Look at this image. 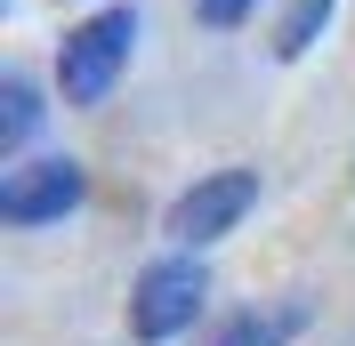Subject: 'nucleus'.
<instances>
[{"label": "nucleus", "mask_w": 355, "mask_h": 346, "mask_svg": "<svg viewBox=\"0 0 355 346\" xmlns=\"http://www.w3.org/2000/svg\"><path fill=\"white\" fill-rule=\"evenodd\" d=\"M130 48H137V17H130V8H97L89 24H73V33H65V57H57L65 105H97V97L121 81Z\"/></svg>", "instance_id": "f257e3e1"}, {"label": "nucleus", "mask_w": 355, "mask_h": 346, "mask_svg": "<svg viewBox=\"0 0 355 346\" xmlns=\"http://www.w3.org/2000/svg\"><path fill=\"white\" fill-rule=\"evenodd\" d=\"M202 298H210V274H202V258H162L137 274V298H130V330L146 346L178 338V330H194Z\"/></svg>", "instance_id": "f03ea898"}, {"label": "nucleus", "mask_w": 355, "mask_h": 346, "mask_svg": "<svg viewBox=\"0 0 355 346\" xmlns=\"http://www.w3.org/2000/svg\"><path fill=\"white\" fill-rule=\"evenodd\" d=\"M250 210H259V170H210V177H194V185L170 201V234L186 242V250H202V242L234 234Z\"/></svg>", "instance_id": "7ed1b4c3"}, {"label": "nucleus", "mask_w": 355, "mask_h": 346, "mask_svg": "<svg viewBox=\"0 0 355 346\" xmlns=\"http://www.w3.org/2000/svg\"><path fill=\"white\" fill-rule=\"evenodd\" d=\"M81 194H89L81 161L73 153H41V161H17V170L0 177V217L8 226H49V217H65Z\"/></svg>", "instance_id": "20e7f679"}, {"label": "nucleus", "mask_w": 355, "mask_h": 346, "mask_svg": "<svg viewBox=\"0 0 355 346\" xmlns=\"http://www.w3.org/2000/svg\"><path fill=\"white\" fill-rule=\"evenodd\" d=\"M291 330H307V306H299V298H291V306H266V314H234L210 346H283Z\"/></svg>", "instance_id": "39448f33"}, {"label": "nucleus", "mask_w": 355, "mask_h": 346, "mask_svg": "<svg viewBox=\"0 0 355 346\" xmlns=\"http://www.w3.org/2000/svg\"><path fill=\"white\" fill-rule=\"evenodd\" d=\"M339 0H283V17H275V57H307L323 41V24H331Z\"/></svg>", "instance_id": "423d86ee"}, {"label": "nucleus", "mask_w": 355, "mask_h": 346, "mask_svg": "<svg viewBox=\"0 0 355 346\" xmlns=\"http://www.w3.org/2000/svg\"><path fill=\"white\" fill-rule=\"evenodd\" d=\"M33 129H41V97H33V81H0V153H17Z\"/></svg>", "instance_id": "0eeeda50"}, {"label": "nucleus", "mask_w": 355, "mask_h": 346, "mask_svg": "<svg viewBox=\"0 0 355 346\" xmlns=\"http://www.w3.org/2000/svg\"><path fill=\"white\" fill-rule=\"evenodd\" d=\"M250 8H259V0H194V17L210 24V33H234V24L250 17Z\"/></svg>", "instance_id": "6e6552de"}]
</instances>
